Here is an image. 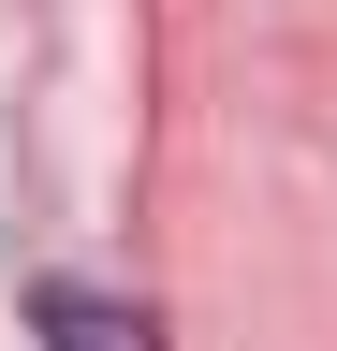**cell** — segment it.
<instances>
[{
  "mask_svg": "<svg viewBox=\"0 0 337 351\" xmlns=\"http://www.w3.org/2000/svg\"><path fill=\"white\" fill-rule=\"evenodd\" d=\"M30 322H45V351H161V322H147V307H132V293H89V278H59Z\"/></svg>",
  "mask_w": 337,
  "mask_h": 351,
  "instance_id": "cell-1",
  "label": "cell"
}]
</instances>
